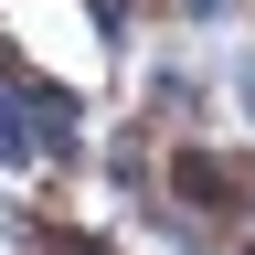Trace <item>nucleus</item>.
<instances>
[{
	"label": "nucleus",
	"mask_w": 255,
	"mask_h": 255,
	"mask_svg": "<svg viewBox=\"0 0 255 255\" xmlns=\"http://www.w3.org/2000/svg\"><path fill=\"white\" fill-rule=\"evenodd\" d=\"M191 11H213V0H191Z\"/></svg>",
	"instance_id": "nucleus-2"
},
{
	"label": "nucleus",
	"mask_w": 255,
	"mask_h": 255,
	"mask_svg": "<svg viewBox=\"0 0 255 255\" xmlns=\"http://www.w3.org/2000/svg\"><path fill=\"white\" fill-rule=\"evenodd\" d=\"M0 159H32V138H21V107L0 96Z\"/></svg>",
	"instance_id": "nucleus-1"
}]
</instances>
